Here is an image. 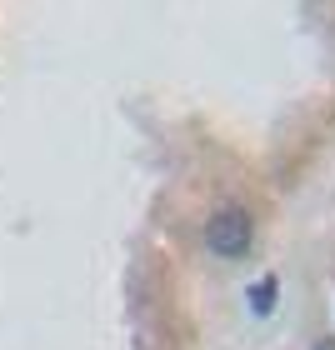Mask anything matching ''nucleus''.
I'll use <instances>...</instances> for the list:
<instances>
[{
  "instance_id": "nucleus-1",
  "label": "nucleus",
  "mask_w": 335,
  "mask_h": 350,
  "mask_svg": "<svg viewBox=\"0 0 335 350\" xmlns=\"http://www.w3.org/2000/svg\"><path fill=\"white\" fill-rule=\"evenodd\" d=\"M205 241H211L215 256H245V250H250V215L241 211V205L215 211L211 226H205Z\"/></svg>"
},
{
  "instance_id": "nucleus-2",
  "label": "nucleus",
  "mask_w": 335,
  "mask_h": 350,
  "mask_svg": "<svg viewBox=\"0 0 335 350\" xmlns=\"http://www.w3.org/2000/svg\"><path fill=\"white\" fill-rule=\"evenodd\" d=\"M255 310H270V300H276V280H265V291H250Z\"/></svg>"
},
{
  "instance_id": "nucleus-3",
  "label": "nucleus",
  "mask_w": 335,
  "mask_h": 350,
  "mask_svg": "<svg viewBox=\"0 0 335 350\" xmlns=\"http://www.w3.org/2000/svg\"><path fill=\"white\" fill-rule=\"evenodd\" d=\"M315 350H335V340H321V345H315Z\"/></svg>"
}]
</instances>
